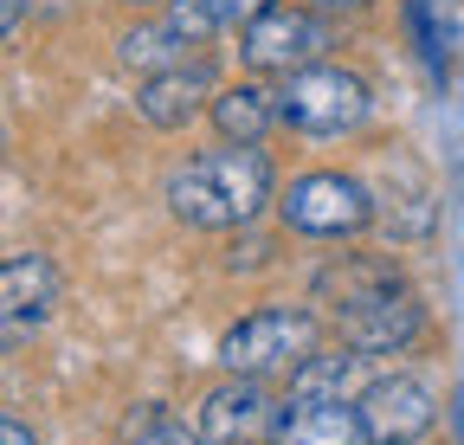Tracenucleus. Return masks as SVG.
<instances>
[{
	"label": "nucleus",
	"instance_id": "nucleus-1",
	"mask_svg": "<svg viewBox=\"0 0 464 445\" xmlns=\"http://www.w3.org/2000/svg\"><path fill=\"white\" fill-rule=\"evenodd\" d=\"M271 200V161L258 142H226L194 155L188 169L168 175V207L188 219V227H246V219Z\"/></svg>",
	"mask_w": 464,
	"mask_h": 445
},
{
	"label": "nucleus",
	"instance_id": "nucleus-2",
	"mask_svg": "<svg viewBox=\"0 0 464 445\" xmlns=\"http://www.w3.org/2000/svg\"><path fill=\"white\" fill-rule=\"evenodd\" d=\"M277 117L297 130V136H348L368 117V84L342 65H304V72H284L277 91Z\"/></svg>",
	"mask_w": 464,
	"mask_h": 445
},
{
	"label": "nucleus",
	"instance_id": "nucleus-3",
	"mask_svg": "<svg viewBox=\"0 0 464 445\" xmlns=\"http://www.w3.org/2000/svg\"><path fill=\"white\" fill-rule=\"evenodd\" d=\"M310 355H316V316L310 310H252L219 343L226 374H258V381L277 368H304Z\"/></svg>",
	"mask_w": 464,
	"mask_h": 445
},
{
	"label": "nucleus",
	"instance_id": "nucleus-4",
	"mask_svg": "<svg viewBox=\"0 0 464 445\" xmlns=\"http://www.w3.org/2000/svg\"><path fill=\"white\" fill-rule=\"evenodd\" d=\"M277 213H284V227L304 233V239H348L374 219V200L355 175H304V181L284 188Z\"/></svg>",
	"mask_w": 464,
	"mask_h": 445
},
{
	"label": "nucleus",
	"instance_id": "nucleus-5",
	"mask_svg": "<svg viewBox=\"0 0 464 445\" xmlns=\"http://www.w3.org/2000/svg\"><path fill=\"white\" fill-rule=\"evenodd\" d=\"M329 52V26L310 7H271L246 26V65L252 72H304Z\"/></svg>",
	"mask_w": 464,
	"mask_h": 445
},
{
	"label": "nucleus",
	"instance_id": "nucleus-6",
	"mask_svg": "<svg viewBox=\"0 0 464 445\" xmlns=\"http://www.w3.org/2000/svg\"><path fill=\"white\" fill-rule=\"evenodd\" d=\"M432 420H439L432 413V394H426V381H413V374H387V381H368L362 387L368 445H413Z\"/></svg>",
	"mask_w": 464,
	"mask_h": 445
},
{
	"label": "nucleus",
	"instance_id": "nucleus-7",
	"mask_svg": "<svg viewBox=\"0 0 464 445\" xmlns=\"http://www.w3.org/2000/svg\"><path fill=\"white\" fill-rule=\"evenodd\" d=\"M271 432L284 445H368L362 401H348V394H290L277 407Z\"/></svg>",
	"mask_w": 464,
	"mask_h": 445
},
{
	"label": "nucleus",
	"instance_id": "nucleus-8",
	"mask_svg": "<svg viewBox=\"0 0 464 445\" xmlns=\"http://www.w3.org/2000/svg\"><path fill=\"white\" fill-rule=\"evenodd\" d=\"M0 304H7V336L20 343L26 329H39L58 304V271L45 252H14L7 271H0Z\"/></svg>",
	"mask_w": 464,
	"mask_h": 445
},
{
	"label": "nucleus",
	"instance_id": "nucleus-9",
	"mask_svg": "<svg viewBox=\"0 0 464 445\" xmlns=\"http://www.w3.org/2000/svg\"><path fill=\"white\" fill-rule=\"evenodd\" d=\"M393 291H406V277H400L387 258H368V252L316 271V304H329L335 323L355 316V310H368V304H381V297H393Z\"/></svg>",
	"mask_w": 464,
	"mask_h": 445
},
{
	"label": "nucleus",
	"instance_id": "nucleus-10",
	"mask_svg": "<svg viewBox=\"0 0 464 445\" xmlns=\"http://www.w3.org/2000/svg\"><path fill=\"white\" fill-rule=\"evenodd\" d=\"M420 323L426 316H420L413 291H393V297H381V304H368L355 316H342V343L362 349V355H400V349L420 343Z\"/></svg>",
	"mask_w": 464,
	"mask_h": 445
},
{
	"label": "nucleus",
	"instance_id": "nucleus-11",
	"mask_svg": "<svg viewBox=\"0 0 464 445\" xmlns=\"http://www.w3.org/2000/svg\"><path fill=\"white\" fill-rule=\"evenodd\" d=\"M271 401H265V387H258V374H232V381H219L213 394L200 401V432L213 439V445H239V439H252V432H265L277 413H265Z\"/></svg>",
	"mask_w": 464,
	"mask_h": 445
},
{
	"label": "nucleus",
	"instance_id": "nucleus-12",
	"mask_svg": "<svg viewBox=\"0 0 464 445\" xmlns=\"http://www.w3.org/2000/svg\"><path fill=\"white\" fill-rule=\"evenodd\" d=\"M136 103H142V117L155 130H188L200 117V103H207V65H168V72L142 78Z\"/></svg>",
	"mask_w": 464,
	"mask_h": 445
},
{
	"label": "nucleus",
	"instance_id": "nucleus-13",
	"mask_svg": "<svg viewBox=\"0 0 464 445\" xmlns=\"http://www.w3.org/2000/svg\"><path fill=\"white\" fill-rule=\"evenodd\" d=\"M271 123H284V117H277V97L258 91V84H226V91L213 97V130H219L226 142H258Z\"/></svg>",
	"mask_w": 464,
	"mask_h": 445
},
{
	"label": "nucleus",
	"instance_id": "nucleus-14",
	"mask_svg": "<svg viewBox=\"0 0 464 445\" xmlns=\"http://www.w3.org/2000/svg\"><path fill=\"white\" fill-rule=\"evenodd\" d=\"M188 39H181V26L174 20H155V26H136V33H123V45H116V59H123L130 72H168V65H188V52H181Z\"/></svg>",
	"mask_w": 464,
	"mask_h": 445
},
{
	"label": "nucleus",
	"instance_id": "nucleus-15",
	"mask_svg": "<svg viewBox=\"0 0 464 445\" xmlns=\"http://www.w3.org/2000/svg\"><path fill=\"white\" fill-rule=\"evenodd\" d=\"M362 349H348V355H310L304 368H290V394H348L362 374Z\"/></svg>",
	"mask_w": 464,
	"mask_h": 445
},
{
	"label": "nucleus",
	"instance_id": "nucleus-16",
	"mask_svg": "<svg viewBox=\"0 0 464 445\" xmlns=\"http://www.w3.org/2000/svg\"><path fill=\"white\" fill-rule=\"evenodd\" d=\"M130 445H207V432H194L168 407H136L130 413Z\"/></svg>",
	"mask_w": 464,
	"mask_h": 445
},
{
	"label": "nucleus",
	"instance_id": "nucleus-17",
	"mask_svg": "<svg viewBox=\"0 0 464 445\" xmlns=\"http://www.w3.org/2000/svg\"><path fill=\"white\" fill-rule=\"evenodd\" d=\"M406 26H413V39H420V59H426L432 72H445V33H439L432 0H406Z\"/></svg>",
	"mask_w": 464,
	"mask_h": 445
},
{
	"label": "nucleus",
	"instance_id": "nucleus-18",
	"mask_svg": "<svg viewBox=\"0 0 464 445\" xmlns=\"http://www.w3.org/2000/svg\"><path fill=\"white\" fill-rule=\"evenodd\" d=\"M207 7H213V20H219V26H252L258 14H271V7H277V0H207Z\"/></svg>",
	"mask_w": 464,
	"mask_h": 445
},
{
	"label": "nucleus",
	"instance_id": "nucleus-19",
	"mask_svg": "<svg viewBox=\"0 0 464 445\" xmlns=\"http://www.w3.org/2000/svg\"><path fill=\"white\" fill-rule=\"evenodd\" d=\"M0 445H33V432H26V420H14V413H7V426H0Z\"/></svg>",
	"mask_w": 464,
	"mask_h": 445
},
{
	"label": "nucleus",
	"instance_id": "nucleus-20",
	"mask_svg": "<svg viewBox=\"0 0 464 445\" xmlns=\"http://www.w3.org/2000/svg\"><path fill=\"white\" fill-rule=\"evenodd\" d=\"M20 14H26V0H0V20H7V39L20 33Z\"/></svg>",
	"mask_w": 464,
	"mask_h": 445
},
{
	"label": "nucleus",
	"instance_id": "nucleus-21",
	"mask_svg": "<svg viewBox=\"0 0 464 445\" xmlns=\"http://www.w3.org/2000/svg\"><path fill=\"white\" fill-rule=\"evenodd\" d=\"M451 426H458V445H464V381H458V401H451Z\"/></svg>",
	"mask_w": 464,
	"mask_h": 445
},
{
	"label": "nucleus",
	"instance_id": "nucleus-22",
	"mask_svg": "<svg viewBox=\"0 0 464 445\" xmlns=\"http://www.w3.org/2000/svg\"><path fill=\"white\" fill-rule=\"evenodd\" d=\"M316 7H329V14H335V7H374V0H316Z\"/></svg>",
	"mask_w": 464,
	"mask_h": 445
}]
</instances>
